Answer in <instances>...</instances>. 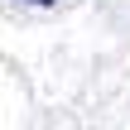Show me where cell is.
Instances as JSON below:
<instances>
[{
    "label": "cell",
    "instance_id": "cell-1",
    "mask_svg": "<svg viewBox=\"0 0 130 130\" xmlns=\"http://www.w3.org/2000/svg\"><path fill=\"white\" fill-rule=\"evenodd\" d=\"M24 5H39V10H48V5H58V0H24Z\"/></svg>",
    "mask_w": 130,
    "mask_h": 130
}]
</instances>
